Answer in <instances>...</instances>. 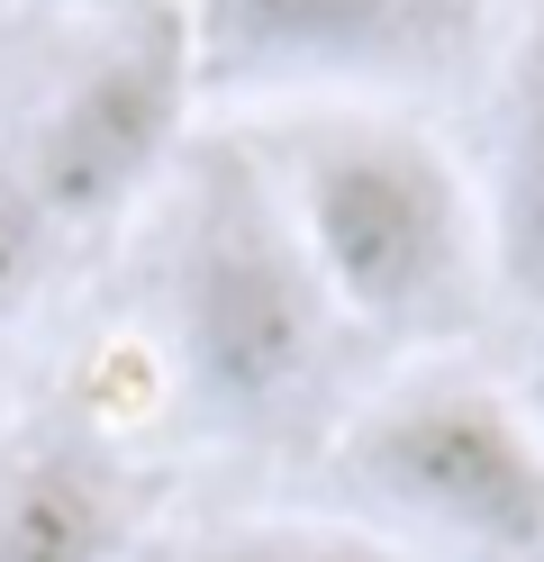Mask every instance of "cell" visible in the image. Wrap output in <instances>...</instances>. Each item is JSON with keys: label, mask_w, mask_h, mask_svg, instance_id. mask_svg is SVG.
Wrapping results in <instances>:
<instances>
[{"label": "cell", "mask_w": 544, "mask_h": 562, "mask_svg": "<svg viewBox=\"0 0 544 562\" xmlns=\"http://www.w3.org/2000/svg\"><path fill=\"white\" fill-rule=\"evenodd\" d=\"M264 164L290 236L345 336L445 345L490 300L481 191L390 110H300Z\"/></svg>", "instance_id": "cell-1"}, {"label": "cell", "mask_w": 544, "mask_h": 562, "mask_svg": "<svg viewBox=\"0 0 544 562\" xmlns=\"http://www.w3.org/2000/svg\"><path fill=\"white\" fill-rule=\"evenodd\" d=\"M164 345L209 436H281L336 372L345 327L245 146H209L181 182V227L164 255Z\"/></svg>", "instance_id": "cell-2"}, {"label": "cell", "mask_w": 544, "mask_h": 562, "mask_svg": "<svg viewBox=\"0 0 544 562\" xmlns=\"http://www.w3.org/2000/svg\"><path fill=\"white\" fill-rule=\"evenodd\" d=\"M354 526L418 562H544V445L481 381H399L336 445Z\"/></svg>", "instance_id": "cell-3"}, {"label": "cell", "mask_w": 544, "mask_h": 562, "mask_svg": "<svg viewBox=\"0 0 544 562\" xmlns=\"http://www.w3.org/2000/svg\"><path fill=\"white\" fill-rule=\"evenodd\" d=\"M490 55V0H191L209 100L381 110L463 82Z\"/></svg>", "instance_id": "cell-4"}, {"label": "cell", "mask_w": 544, "mask_h": 562, "mask_svg": "<svg viewBox=\"0 0 544 562\" xmlns=\"http://www.w3.org/2000/svg\"><path fill=\"white\" fill-rule=\"evenodd\" d=\"M191 100H200L191 10H181V0H136V10L100 37V55L64 82V100L46 110V127H36V146L19 164L36 218L55 236L119 218V209L173 164Z\"/></svg>", "instance_id": "cell-5"}, {"label": "cell", "mask_w": 544, "mask_h": 562, "mask_svg": "<svg viewBox=\"0 0 544 562\" xmlns=\"http://www.w3.org/2000/svg\"><path fill=\"white\" fill-rule=\"evenodd\" d=\"M155 481L109 436L55 427L0 463V562H127Z\"/></svg>", "instance_id": "cell-6"}, {"label": "cell", "mask_w": 544, "mask_h": 562, "mask_svg": "<svg viewBox=\"0 0 544 562\" xmlns=\"http://www.w3.org/2000/svg\"><path fill=\"white\" fill-rule=\"evenodd\" d=\"M481 236H490V291H508L518 308H544V0H526L499 64Z\"/></svg>", "instance_id": "cell-7"}, {"label": "cell", "mask_w": 544, "mask_h": 562, "mask_svg": "<svg viewBox=\"0 0 544 562\" xmlns=\"http://www.w3.org/2000/svg\"><path fill=\"white\" fill-rule=\"evenodd\" d=\"M191 562H418V553L354 526V517H264V526L209 536Z\"/></svg>", "instance_id": "cell-8"}, {"label": "cell", "mask_w": 544, "mask_h": 562, "mask_svg": "<svg viewBox=\"0 0 544 562\" xmlns=\"http://www.w3.org/2000/svg\"><path fill=\"white\" fill-rule=\"evenodd\" d=\"M46 245H55V227L36 218V200H27V182H19V164H0V327L27 308L36 272H46Z\"/></svg>", "instance_id": "cell-9"}, {"label": "cell", "mask_w": 544, "mask_h": 562, "mask_svg": "<svg viewBox=\"0 0 544 562\" xmlns=\"http://www.w3.org/2000/svg\"><path fill=\"white\" fill-rule=\"evenodd\" d=\"M518 417H526V427H535V445H544V372H535L526 391H518Z\"/></svg>", "instance_id": "cell-10"}]
</instances>
